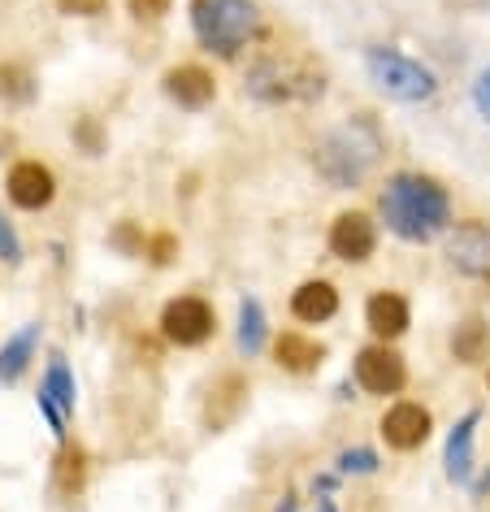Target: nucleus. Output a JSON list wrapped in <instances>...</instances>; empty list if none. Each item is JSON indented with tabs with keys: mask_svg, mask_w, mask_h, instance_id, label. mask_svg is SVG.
Returning a JSON list of instances; mask_svg holds the SVG:
<instances>
[{
	"mask_svg": "<svg viewBox=\"0 0 490 512\" xmlns=\"http://www.w3.org/2000/svg\"><path fill=\"white\" fill-rule=\"evenodd\" d=\"M378 217L395 239L430 243L451 230V191L434 174L399 170L378 191Z\"/></svg>",
	"mask_w": 490,
	"mask_h": 512,
	"instance_id": "obj_1",
	"label": "nucleus"
},
{
	"mask_svg": "<svg viewBox=\"0 0 490 512\" xmlns=\"http://www.w3.org/2000/svg\"><path fill=\"white\" fill-rule=\"evenodd\" d=\"M382 152H386V139L378 131V122H373L369 113H356V118H347L343 126H334V131L317 139L313 165L330 187L356 191L369 178L373 165H378Z\"/></svg>",
	"mask_w": 490,
	"mask_h": 512,
	"instance_id": "obj_2",
	"label": "nucleus"
},
{
	"mask_svg": "<svg viewBox=\"0 0 490 512\" xmlns=\"http://www.w3.org/2000/svg\"><path fill=\"white\" fill-rule=\"evenodd\" d=\"M243 92L261 105H313L326 96V70L291 48H269L252 61Z\"/></svg>",
	"mask_w": 490,
	"mask_h": 512,
	"instance_id": "obj_3",
	"label": "nucleus"
},
{
	"mask_svg": "<svg viewBox=\"0 0 490 512\" xmlns=\"http://www.w3.org/2000/svg\"><path fill=\"white\" fill-rule=\"evenodd\" d=\"M191 31L204 53L235 61L261 35V9L252 0H191Z\"/></svg>",
	"mask_w": 490,
	"mask_h": 512,
	"instance_id": "obj_4",
	"label": "nucleus"
},
{
	"mask_svg": "<svg viewBox=\"0 0 490 512\" xmlns=\"http://www.w3.org/2000/svg\"><path fill=\"white\" fill-rule=\"evenodd\" d=\"M365 74L373 79L382 96L399 100V105H425L438 96V74L421 66L417 57L399 53L391 44H369L365 48Z\"/></svg>",
	"mask_w": 490,
	"mask_h": 512,
	"instance_id": "obj_5",
	"label": "nucleus"
},
{
	"mask_svg": "<svg viewBox=\"0 0 490 512\" xmlns=\"http://www.w3.org/2000/svg\"><path fill=\"white\" fill-rule=\"evenodd\" d=\"M157 326L174 348H204L217 335V309L204 296H174L165 300Z\"/></svg>",
	"mask_w": 490,
	"mask_h": 512,
	"instance_id": "obj_6",
	"label": "nucleus"
},
{
	"mask_svg": "<svg viewBox=\"0 0 490 512\" xmlns=\"http://www.w3.org/2000/svg\"><path fill=\"white\" fill-rule=\"evenodd\" d=\"M352 374H356V387L365 395H378V400L399 395L408 387V361L395 352V343H378V339L356 352Z\"/></svg>",
	"mask_w": 490,
	"mask_h": 512,
	"instance_id": "obj_7",
	"label": "nucleus"
},
{
	"mask_svg": "<svg viewBox=\"0 0 490 512\" xmlns=\"http://www.w3.org/2000/svg\"><path fill=\"white\" fill-rule=\"evenodd\" d=\"M326 248L343 265H369L378 252V222L365 209H343L326 230Z\"/></svg>",
	"mask_w": 490,
	"mask_h": 512,
	"instance_id": "obj_8",
	"label": "nucleus"
},
{
	"mask_svg": "<svg viewBox=\"0 0 490 512\" xmlns=\"http://www.w3.org/2000/svg\"><path fill=\"white\" fill-rule=\"evenodd\" d=\"M378 434L391 452H417L434 434V413L417 400H395L378 421Z\"/></svg>",
	"mask_w": 490,
	"mask_h": 512,
	"instance_id": "obj_9",
	"label": "nucleus"
},
{
	"mask_svg": "<svg viewBox=\"0 0 490 512\" xmlns=\"http://www.w3.org/2000/svg\"><path fill=\"white\" fill-rule=\"evenodd\" d=\"M447 261L469 278H490V222L486 217H460V222H451Z\"/></svg>",
	"mask_w": 490,
	"mask_h": 512,
	"instance_id": "obj_10",
	"label": "nucleus"
},
{
	"mask_svg": "<svg viewBox=\"0 0 490 512\" xmlns=\"http://www.w3.org/2000/svg\"><path fill=\"white\" fill-rule=\"evenodd\" d=\"M5 196L14 209L22 213H44L48 204L57 200V174L48 170L44 161H18L14 170L5 174Z\"/></svg>",
	"mask_w": 490,
	"mask_h": 512,
	"instance_id": "obj_11",
	"label": "nucleus"
},
{
	"mask_svg": "<svg viewBox=\"0 0 490 512\" xmlns=\"http://www.w3.org/2000/svg\"><path fill=\"white\" fill-rule=\"evenodd\" d=\"M161 92L170 96L178 109L200 113L217 100V79H213L209 66H200V61H183V66H170L161 74Z\"/></svg>",
	"mask_w": 490,
	"mask_h": 512,
	"instance_id": "obj_12",
	"label": "nucleus"
},
{
	"mask_svg": "<svg viewBox=\"0 0 490 512\" xmlns=\"http://www.w3.org/2000/svg\"><path fill=\"white\" fill-rule=\"evenodd\" d=\"M365 326H369V335L378 339V343L404 339L408 326H412V304H408V296H404V291H391V287L373 291V296L365 300Z\"/></svg>",
	"mask_w": 490,
	"mask_h": 512,
	"instance_id": "obj_13",
	"label": "nucleus"
},
{
	"mask_svg": "<svg viewBox=\"0 0 490 512\" xmlns=\"http://www.w3.org/2000/svg\"><path fill=\"white\" fill-rule=\"evenodd\" d=\"M477 426H482V408H469L456 426L447 434V447H443V465H447V478L456 486H469L473 473H477V460H473V447H477Z\"/></svg>",
	"mask_w": 490,
	"mask_h": 512,
	"instance_id": "obj_14",
	"label": "nucleus"
},
{
	"mask_svg": "<svg viewBox=\"0 0 490 512\" xmlns=\"http://www.w3.org/2000/svg\"><path fill=\"white\" fill-rule=\"evenodd\" d=\"M339 287L330 283V278H308V283H300L291 291V317L295 322H304V326H326L339 317Z\"/></svg>",
	"mask_w": 490,
	"mask_h": 512,
	"instance_id": "obj_15",
	"label": "nucleus"
},
{
	"mask_svg": "<svg viewBox=\"0 0 490 512\" xmlns=\"http://www.w3.org/2000/svg\"><path fill=\"white\" fill-rule=\"evenodd\" d=\"M321 361H326V343H317L313 335H304V330H282V335H274V365L282 374L308 378L321 369Z\"/></svg>",
	"mask_w": 490,
	"mask_h": 512,
	"instance_id": "obj_16",
	"label": "nucleus"
},
{
	"mask_svg": "<svg viewBox=\"0 0 490 512\" xmlns=\"http://www.w3.org/2000/svg\"><path fill=\"white\" fill-rule=\"evenodd\" d=\"M243 408H248V378L222 374V378H217L213 387H209V400H204V426H209V430L235 426Z\"/></svg>",
	"mask_w": 490,
	"mask_h": 512,
	"instance_id": "obj_17",
	"label": "nucleus"
},
{
	"mask_svg": "<svg viewBox=\"0 0 490 512\" xmlns=\"http://www.w3.org/2000/svg\"><path fill=\"white\" fill-rule=\"evenodd\" d=\"M40 335H44V326L27 322L18 335H9L5 343H0V382H5V387H18V382L27 378V369L35 361V348H40Z\"/></svg>",
	"mask_w": 490,
	"mask_h": 512,
	"instance_id": "obj_18",
	"label": "nucleus"
},
{
	"mask_svg": "<svg viewBox=\"0 0 490 512\" xmlns=\"http://www.w3.org/2000/svg\"><path fill=\"white\" fill-rule=\"evenodd\" d=\"M53 491L61 499H79L87 491V452L79 443H61V452L53 460Z\"/></svg>",
	"mask_w": 490,
	"mask_h": 512,
	"instance_id": "obj_19",
	"label": "nucleus"
},
{
	"mask_svg": "<svg viewBox=\"0 0 490 512\" xmlns=\"http://www.w3.org/2000/svg\"><path fill=\"white\" fill-rule=\"evenodd\" d=\"M451 356H456L460 365H482L490 356V322L464 317V322L451 330Z\"/></svg>",
	"mask_w": 490,
	"mask_h": 512,
	"instance_id": "obj_20",
	"label": "nucleus"
},
{
	"mask_svg": "<svg viewBox=\"0 0 490 512\" xmlns=\"http://www.w3.org/2000/svg\"><path fill=\"white\" fill-rule=\"evenodd\" d=\"M239 352L243 356H261L265 343H269V317H265V304L256 296H243L239 300Z\"/></svg>",
	"mask_w": 490,
	"mask_h": 512,
	"instance_id": "obj_21",
	"label": "nucleus"
},
{
	"mask_svg": "<svg viewBox=\"0 0 490 512\" xmlns=\"http://www.w3.org/2000/svg\"><path fill=\"white\" fill-rule=\"evenodd\" d=\"M40 391H48L53 400L61 404V413L74 417V408H79V382H74V369L66 356H48V369H44V382H40Z\"/></svg>",
	"mask_w": 490,
	"mask_h": 512,
	"instance_id": "obj_22",
	"label": "nucleus"
},
{
	"mask_svg": "<svg viewBox=\"0 0 490 512\" xmlns=\"http://www.w3.org/2000/svg\"><path fill=\"white\" fill-rule=\"evenodd\" d=\"M35 92H40V83H35L31 66H22V61H0V100H5V105H31Z\"/></svg>",
	"mask_w": 490,
	"mask_h": 512,
	"instance_id": "obj_23",
	"label": "nucleus"
},
{
	"mask_svg": "<svg viewBox=\"0 0 490 512\" xmlns=\"http://www.w3.org/2000/svg\"><path fill=\"white\" fill-rule=\"evenodd\" d=\"M334 465H339L343 478H369V473L382 469V460H378V452H373V447H343Z\"/></svg>",
	"mask_w": 490,
	"mask_h": 512,
	"instance_id": "obj_24",
	"label": "nucleus"
},
{
	"mask_svg": "<svg viewBox=\"0 0 490 512\" xmlns=\"http://www.w3.org/2000/svg\"><path fill=\"white\" fill-rule=\"evenodd\" d=\"M109 248H118L122 256H144L148 252V235L135 222H118V230L109 235Z\"/></svg>",
	"mask_w": 490,
	"mask_h": 512,
	"instance_id": "obj_25",
	"label": "nucleus"
},
{
	"mask_svg": "<svg viewBox=\"0 0 490 512\" xmlns=\"http://www.w3.org/2000/svg\"><path fill=\"white\" fill-rule=\"evenodd\" d=\"M74 144H83L87 157H100V152H105V131H100V122L96 118L74 122Z\"/></svg>",
	"mask_w": 490,
	"mask_h": 512,
	"instance_id": "obj_26",
	"label": "nucleus"
},
{
	"mask_svg": "<svg viewBox=\"0 0 490 512\" xmlns=\"http://www.w3.org/2000/svg\"><path fill=\"white\" fill-rule=\"evenodd\" d=\"M35 408H40V417L48 421V430H53L57 439L66 443V421H70V417L61 413V404H57V400H53V395H48V391H35Z\"/></svg>",
	"mask_w": 490,
	"mask_h": 512,
	"instance_id": "obj_27",
	"label": "nucleus"
},
{
	"mask_svg": "<svg viewBox=\"0 0 490 512\" xmlns=\"http://www.w3.org/2000/svg\"><path fill=\"white\" fill-rule=\"evenodd\" d=\"M0 261H5V265H22V239H18L14 222L5 217V209H0Z\"/></svg>",
	"mask_w": 490,
	"mask_h": 512,
	"instance_id": "obj_28",
	"label": "nucleus"
},
{
	"mask_svg": "<svg viewBox=\"0 0 490 512\" xmlns=\"http://www.w3.org/2000/svg\"><path fill=\"white\" fill-rule=\"evenodd\" d=\"M170 5H174V0H126L131 18H139V22H157V18H165V14H170Z\"/></svg>",
	"mask_w": 490,
	"mask_h": 512,
	"instance_id": "obj_29",
	"label": "nucleus"
},
{
	"mask_svg": "<svg viewBox=\"0 0 490 512\" xmlns=\"http://www.w3.org/2000/svg\"><path fill=\"white\" fill-rule=\"evenodd\" d=\"M144 256H148L152 265H170L174 256H178V239H174V235H152V239H148V252H144Z\"/></svg>",
	"mask_w": 490,
	"mask_h": 512,
	"instance_id": "obj_30",
	"label": "nucleus"
},
{
	"mask_svg": "<svg viewBox=\"0 0 490 512\" xmlns=\"http://www.w3.org/2000/svg\"><path fill=\"white\" fill-rule=\"evenodd\" d=\"M57 9L70 18H100L109 9V0H57Z\"/></svg>",
	"mask_w": 490,
	"mask_h": 512,
	"instance_id": "obj_31",
	"label": "nucleus"
},
{
	"mask_svg": "<svg viewBox=\"0 0 490 512\" xmlns=\"http://www.w3.org/2000/svg\"><path fill=\"white\" fill-rule=\"evenodd\" d=\"M473 105H477V113H482V118L490 122V66L473 79Z\"/></svg>",
	"mask_w": 490,
	"mask_h": 512,
	"instance_id": "obj_32",
	"label": "nucleus"
},
{
	"mask_svg": "<svg viewBox=\"0 0 490 512\" xmlns=\"http://www.w3.org/2000/svg\"><path fill=\"white\" fill-rule=\"evenodd\" d=\"M451 5H464V9H490V0H451Z\"/></svg>",
	"mask_w": 490,
	"mask_h": 512,
	"instance_id": "obj_33",
	"label": "nucleus"
},
{
	"mask_svg": "<svg viewBox=\"0 0 490 512\" xmlns=\"http://www.w3.org/2000/svg\"><path fill=\"white\" fill-rule=\"evenodd\" d=\"M278 512H300V504H295V495H287V499H282V504H278Z\"/></svg>",
	"mask_w": 490,
	"mask_h": 512,
	"instance_id": "obj_34",
	"label": "nucleus"
},
{
	"mask_svg": "<svg viewBox=\"0 0 490 512\" xmlns=\"http://www.w3.org/2000/svg\"><path fill=\"white\" fill-rule=\"evenodd\" d=\"M486 387H490V378H486Z\"/></svg>",
	"mask_w": 490,
	"mask_h": 512,
	"instance_id": "obj_35",
	"label": "nucleus"
}]
</instances>
